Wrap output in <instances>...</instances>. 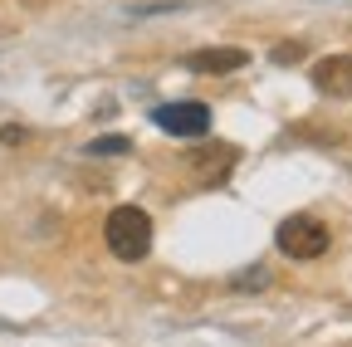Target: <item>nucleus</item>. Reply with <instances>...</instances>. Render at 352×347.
I'll use <instances>...</instances> for the list:
<instances>
[{"mask_svg":"<svg viewBox=\"0 0 352 347\" xmlns=\"http://www.w3.org/2000/svg\"><path fill=\"white\" fill-rule=\"evenodd\" d=\"M103 240L118 259H127V265H138V259L152 254V215L142 205H118L108 215V225H103Z\"/></svg>","mask_w":352,"mask_h":347,"instance_id":"nucleus-1","label":"nucleus"},{"mask_svg":"<svg viewBox=\"0 0 352 347\" xmlns=\"http://www.w3.org/2000/svg\"><path fill=\"white\" fill-rule=\"evenodd\" d=\"M274 245L289 259H318V254H328L333 235H328L323 221H314V215H289V221H279V230H274Z\"/></svg>","mask_w":352,"mask_h":347,"instance_id":"nucleus-2","label":"nucleus"},{"mask_svg":"<svg viewBox=\"0 0 352 347\" xmlns=\"http://www.w3.org/2000/svg\"><path fill=\"white\" fill-rule=\"evenodd\" d=\"M152 122L162 127V133H171V137H206L210 133V108L196 103V98L162 103V108H152Z\"/></svg>","mask_w":352,"mask_h":347,"instance_id":"nucleus-3","label":"nucleus"},{"mask_svg":"<svg viewBox=\"0 0 352 347\" xmlns=\"http://www.w3.org/2000/svg\"><path fill=\"white\" fill-rule=\"evenodd\" d=\"M308 78H314V89L328 93V98H352V54L318 59L314 69H308Z\"/></svg>","mask_w":352,"mask_h":347,"instance_id":"nucleus-4","label":"nucleus"},{"mask_svg":"<svg viewBox=\"0 0 352 347\" xmlns=\"http://www.w3.org/2000/svg\"><path fill=\"white\" fill-rule=\"evenodd\" d=\"M182 69H191V74H235V69H250V54L240 45H210V49L186 54Z\"/></svg>","mask_w":352,"mask_h":347,"instance_id":"nucleus-5","label":"nucleus"},{"mask_svg":"<svg viewBox=\"0 0 352 347\" xmlns=\"http://www.w3.org/2000/svg\"><path fill=\"white\" fill-rule=\"evenodd\" d=\"M132 142L127 137H94V142H88V152H98V157H118V152H127Z\"/></svg>","mask_w":352,"mask_h":347,"instance_id":"nucleus-6","label":"nucleus"},{"mask_svg":"<svg viewBox=\"0 0 352 347\" xmlns=\"http://www.w3.org/2000/svg\"><path fill=\"white\" fill-rule=\"evenodd\" d=\"M294 59H303L298 45H274V64H294Z\"/></svg>","mask_w":352,"mask_h":347,"instance_id":"nucleus-7","label":"nucleus"}]
</instances>
